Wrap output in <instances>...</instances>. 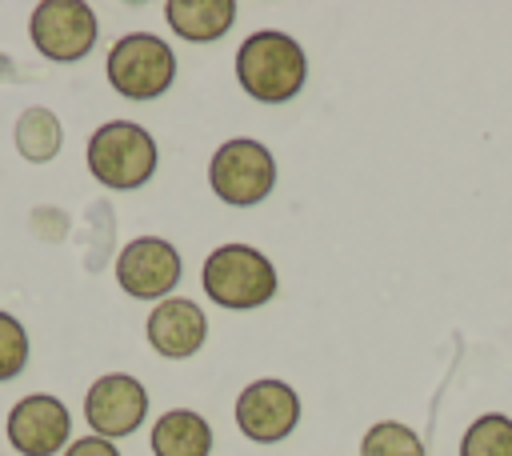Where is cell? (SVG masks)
I'll return each mask as SVG.
<instances>
[{"label":"cell","mask_w":512,"mask_h":456,"mask_svg":"<svg viewBox=\"0 0 512 456\" xmlns=\"http://www.w3.org/2000/svg\"><path fill=\"white\" fill-rule=\"evenodd\" d=\"M236 80L256 104H288L308 80V56L296 36L260 28L236 48Z\"/></svg>","instance_id":"1"},{"label":"cell","mask_w":512,"mask_h":456,"mask_svg":"<svg viewBox=\"0 0 512 456\" xmlns=\"http://www.w3.org/2000/svg\"><path fill=\"white\" fill-rule=\"evenodd\" d=\"M200 284H204L208 300L228 308V312L264 308L280 292L276 264L252 244H220V248H212L204 268H200Z\"/></svg>","instance_id":"2"},{"label":"cell","mask_w":512,"mask_h":456,"mask_svg":"<svg viewBox=\"0 0 512 456\" xmlns=\"http://www.w3.org/2000/svg\"><path fill=\"white\" fill-rule=\"evenodd\" d=\"M88 172L116 192L140 188L152 180L156 164H160V148L152 140V132L144 124L132 120H108L88 136Z\"/></svg>","instance_id":"3"},{"label":"cell","mask_w":512,"mask_h":456,"mask_svg":"<svg viewBox=\"0 0 512 456\" xmlns=\"http://www.w3.org/2000/svg\"><path fill=\"white\" fill-rule=\"evenodd\" d=\"M208 184L216 200L232 208H256L276 188V156L252 136L224 140L208 160Z\"/></svg>","instance_id":"4"},{"label":"cell","mask_w":512,"mask_h":456,"mask_svg":"<svg viewBox=\"0 0 512 456\" xmlns=\"http://www.w3.org/2000/svg\"><path fill=\"white\" fill-rule=\"evenodd\" d=\"M104 72L124 100H156L176 80V52L156 32H128L112 44Z\"/></svg>","instance_id":"5"},{"label":"cell","mask_w":512,"mask_h":456,"mask_svg":"<svg viewBox=\"0 0 512 456\" xmlns=\"http://www.w3.org/2000/svg\"><path fill=\"white\" fill-rule=\"evenodd\" d=\"M28 36H32L40 56H48L56 64H72V60H84L92 52L100 24L84 0H40L32 8Z\"/></svg>","instance_id":"6"},{"label":"cell","mask_w":512,"mask_h":456,"mask_svg":"<svg viewBox=\"0 0 512 456\" xmlns=\"http://www.w3.org/2000/svg\"><path fill=\"white\" fill-rule=\"evenodd\" d=\"M232 412H236L240 436H248L252 444H280L300 424V396L288 380L264 376L240 388Z\"/></svg>","instance_id":"7"},{"label":"cell","mask_w":512,"mask_h":456,"mask_svg":"<svg viewBox=\"0 0 512 456\" xmlns=\"http://www.w3.org/2000/svg\"><path fill=\"white\" fill-rule=\"evenodd\" d=\"M180 276H184V260H180L176 244H168L164 236H136L116 256V284L132 300L160 304L180 284Z\"/></svg>","instance_id":"8"},{"label":"cell","mask_w":512,"mask_h":456,"mask_svg":"<svg viewBox=\"0 0 512 456\" xmlns=\"http://www.w3.org/2000/svg\"><path fill=\"white\" fill-rule=\"evenodd\" d=\"M148 416V388L128 376V372H108L100 376L88 396H84V420L96 436L104 440H120V436H132Z\"/></svg>","instance_id":"9"},{"label":"cell","mask_w":512,"mask_h":456,"mask_svg":"<svg viewBox=\"0 0 512 456\" xmlns=\"http://www.w3.org/2000/svg\"><path fill=\"white\" fill-rule=\"evenodd\" d=\"M68 436H72V416L48 392H32L16 400L8 412V444L20 456H56L68 444Z\"/></svg>","instance_id":"10"},{"label":"cell","mask_w":512,"mask_h":456,"mask_svg":"<svg viewBox=\"0 0 512 456\" xmlns=\"http://www.w3.org/2000/svg\"><path fill=\"white\" fill-rule=\"evenodd\" d=\"M144 336L148 344L168 356V360H188L204 348L208 340V316L196 300L188 296H168L160 300L152 312H148V324H144Z\"/></svg>","instance_id":"11"},{"label":"cell","mask_w":512,"mask_h":456,"mask_svg":"<svg viewBox=\"0 0 512 456\" xmlns=\"http://www.w3.org/2000/svg\"><path fill=\"white\" fill-rule=\"evenodd\" d=\"M168 28L188 44H212L236 24V0H168Z\"/></svg>","instance_id":"12"},{"label":"cell","mask_w":512,"mask_h":456,"mask_svg":"<svg viewBox=\"0 0 512 456\" xmlns=\"http://www.w3.org/2000/svg\"><path fill=\"white\" fill-rule=\"evenodd\" d=\"M212 424L192 408H172L152 424V452L156 456H208L212 452Z\"/></svg>","instance_id":"13"},{"label":"cell","mask_w":512,"mask_h":456,"mask_svg":"<svg viewBox=\"0 0 512 456\" xmlns=\"http://www.w3.org/2000/svg\"><path fill=\"white\" fill-rule=\"evenodd\" d=\"M12 136H16V152H20L24 160H32V164H48V160L60 152V144H64L60 116H56L52 108H44V104L24 108Z\"/></svg>","instance_id":"14"},{"label":"cell","mask_w":512,"mask_h":456,"mask_svg":"<svg viewBox=\"0 0 512 456\" xmlns=\"http://www.w3.org/2000/svg\"><path fill=\"white\" fill-rule=\"evenodd\" d=\"M460 456H512V416L484 412L460 436Z\"/></svg>","instance_id":"15"},{"label":"cell","mask_w":512,"mask_h":456,"mask_svg":"<svg viewBox=\"0 0 512 456\" xmlns=\"http://www.w3.org/2000/svg\"><path fill=\"white\" fill-rule=\"evenodd\" d=\"M360 456H428V448L416 436V428L400 420H376L360 436Z\"/></svg>","instance_id":"16"},{"label":"cell","mask_w":512,"mask_h":456,"mask_svg":"<svg viewBox=\"0 0 512 456\" xmlns=\"http://www.w3.org/2000/svg\"><path fill=\"white\" fill-rule=\"evenodd\" d=\"M28 364V332L12 312H0V380L20 376Z\"/></svg>","instance_id":"17"},{"label":"cell","mask_w":512,"mask_h":456,"mask_svg":"<svg viewBox=\"0 0 512 456\" xmlns=\"http://www.w3.org/2000/svg\"><path fill=\"white\" fill-rule=\"evenodd\" d=\"M64 456H120V448L112 440H104V436H80V440H72L64 448Z\"/></svg>","instance_id":"18"}]
</instances>
